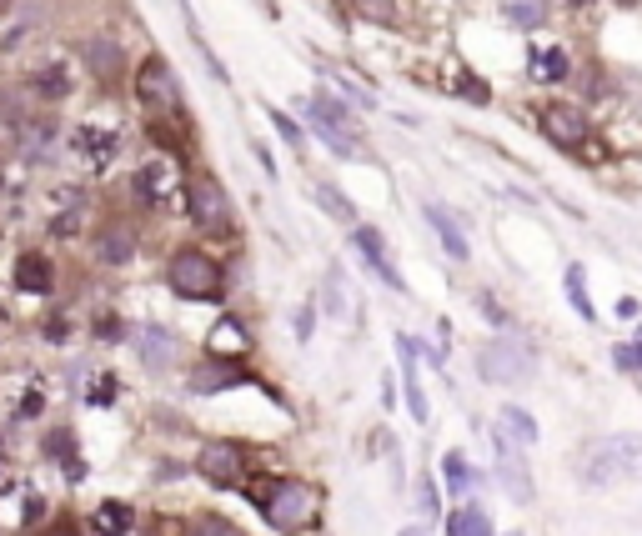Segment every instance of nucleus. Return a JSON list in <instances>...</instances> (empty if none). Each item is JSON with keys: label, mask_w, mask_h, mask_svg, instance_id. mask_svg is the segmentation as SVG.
I'll list each match as a JSON object with an SVG mask.
<instances>
[{"label": "nucleus", "mask_w": 642, "mask_h": 536, "mask_svg": "<svg viewBox=\"0 0 642 536\" xmlns=\"http://www.w3.org/2000/svg\"><path fill=\"white\" fill-rule=\"evenodd\" d=\"M246 496H251V506H256L276 531H301V526H311L316 511H321L316 486L291 481V476H261V481H251Z\"/></svg>", "instance_id": "nucleus-1"}, {"label": "nucleus", "mask_w": 642, "mask_h": 536, "mask_svg": "<svg viewBox=\"0 0 642 536\" xmlns=\"http://www.w3.org/2000/svg\"><path fill=\"white\" fill-rule=\"evenodd\" d=\"M577 476H582L587 486L637 481V476H642V436H637V431L597 436L592 446H582V456H577Z\"/></svg>", "instance_id": "nucleus-2"}, {"label": "nucleus", "mask_w": 642, "mask_h": 536, "mask_svg": "<svg viewBox=\"0 0 642 536\" xmlns=\"http://www.w3.org/2000/svg\"><path fill=\"white\" fill-rule=\"evenodd\" d=\"M166 286L181 296V301H221L226 296V271L211 251L201 246H176L171 261H166Z\"/></svg>", "instance_id": "nucleus-3"}, {"label": "nucleus", "mask_w": 642, "mask_h": 536, "mask_svg": "<svg viewBox=\"0 0 642 536\" xmlns=\"http://www.w3.org/2000/svg\"><path fill=\"white\" fill-rule=\"evenodd\" d=\"M136 101L151 111V121H181L186 126V101H181V81L171 71L166 56H141L136 66Z\"/></svg>", "instance_id": "nucleus-4"}, {"label": "nucleus", "mask_w": 642, "mask_h": 536, "mask_svg": "<svg viewBox=\"0 0 642 536\" xmlns=\"http://www.w3.org/2000/svg\"><path fill=\"white\" fill-rule=\"evenodd\" d=\"M186 216L201 236H231L236 231V211H231V196L226 186L211 176V171H196L186 181Z\"/></svg>", "instance_id": "nucleus-5"}, {"label": "nucleus", "mask_w": 642, "mask_h": 536, "mask_svg": "<svg viewBox=\"0 0 642 536\" xmlns=\"http://www.w3.org/2000/svg\"><path fill=\"white\" fill-rule=\"evenodd\" d=\"M477 371H482V381H492V386H522V381H532L537 356H532L527 341L497 336V341H487V346L477 351Z\"/></svg>", "instance_id": "nucleus-6"}, {"label": "nucleus", "mask_w": 642, "mask_h": 536, "mask_svg": "<svg viewBox=\"0 0 642 536\" xmlns=\"http://www.w3.org/2000/svg\"><path fill=\"white\" fill-rule=\"evenodd\" d=\"M131 186H136V196H141L151 211H166V206H176V201L186 196V181H181V171H176V161H171V156L146 161V166L131 176Z\"/></svg>", "instance_id": "nucleus-7"}, {"label": "nucleus", "mask_w": 642, "mask_h": 536, "mask_svg": "<svg viewBox=\"0 0 642 536\" xmlns=\"http://www.w3.org/2000/svg\"><path fill=\"white\" fill-rule=\"evenodd\" d=\"M542 131H547V141L562 146V151H592V156H597L592 126H587V116H582L577 106H562V101L542 106Z\"/></svg>", "instance_id": "nucleus-8"}, {"label": "nucleus", "mask_w": 642, "mask_h": 536, "mask_svg": "<svg viewBox=\"0 0 642 536\" xmlns=\"http://www.w3.org/2000/svg\"><path fill=\"white\" fill-rule=\"evenodd\" d=\"M196 471L211 481V486H241V476H246V451L236 446V441H201V451H196Z\"/></svg>", "instance_id": "nucleus-9"}, {"label": "nucleus", "mask_w": 642, "mask_h": 536, "mask_svg": "<svg viewBox=\"0 0 642 536\" xmlns=\"http://www.w3.org/2000/svg\"><path fill=\"white\" fill-rule=\"evenodd\" d=\"M497 476H502L512 501H522V506L532 501V476L522 466V441H512L507 431H497Z\"/></svg>", "instance_id": "nucleus-10"}, {"label": "nucleus", "mask_w": 642, "mask_h": 536, "mask_svg": "<svg viewBox=\"0 0 642 536\" xmlns=\"http://www.w3.org/2000/svg\"><path fill=\"white\" fill-rule=\"evenodd\" d=\"M76 156H81L91 171H106V166L121 156V131H111V126H81V131H76Z\"/></svg>", "instance_id": "nucleus-11"}, {"label": "nucleus", "mask_w": 642, "mask_h": 536, "mask_svg": "<svg viewBox=\"0 0 642 536\" xmlns=\"http://www.w3.org/2000/svg\"><path fill=\"white\" fill-rule=\"evenodd\" d=\"M352 241H357L362 261H367V266L392 286V291H407V286H402V276H397V271H392V261H387V241H382V231H377V226H357V231H352Z\"/></svg>", "instance_id": "nucleus-12"}, {"label": "nucleus", "mask_w": 642, "mask_h": 536, "mask_svg": "<svg viewBox=\"0 0 642 536\" xmlns=\"http://www.w3.org/2000/svg\"><path fill=\"white\" fill-rule=\"evenodd\" d=\"M251 381V371L241 366V361H206V366H196V376H191V391L196 396H211V391H226V386H246Z\"/></svg>", "instance_id": "nucleus-13"}, {"label": "nucleus", "mask_w": 642, "mask_h": 536, "mask_svg": "<svg viewBox=\"0 0 642 536\" xmlns=\"http://www.w3.org/2000/svg\"><path fill=\"white\" fill-rule=\"evenodd\" d=\"M51 286H56L51 261H46L41 251H21V256H16V291H26V296H51Z\"/></svg>", "instance_id": "nucleus-14"}, {"label": "nucleus", "mask_w": 642, "mask_h": 536, "mask_svg": "<svg viewBox=\"0 0 642 536\" xmlns=\"http://www.w3.org/2000/svg\"><path fill=\"white\" fill-rule=\"evenodd\" d=\"M397 356H402V391H407V411L412 421H427V396H422V381H417V341L397 336Z\"/></svg>", "instance_id": "nucleus-15"}, {"label": "nucleus", "mask_w": 642, "mask_h": 536, "mask_svg": "<svg viewBox=\"0 0 642 536\" xmlns=\"http://www.w3.org/2000/svg\"><path fill=\"white\" fill-rule=\"evenodd\" d=\"M176 351H181V341H176L166 326H146V331H141V361H146L151 371H166V366L176 361Z\"/></svg>", "instance_id": "nucleus-16"}, {"label": "nucleus", "mask_w": 642, "mask_h": 536, "mask_svg": "<svg viewBox=\"0 0 642 536\" xmlns=\"http://www.w3.org/2000/svg\"><path fill=\"white\" fill-rule=\"evenodd\" d=\"M96 256H101L106 266H126V261L136 256V236H131L121 221H111V226L96 236Z\"/></svg>", "instance_id": "nucleus-17"}, {"label": "nucleus", "mask_w": 642, "mask_h": 536, "mask_svg": "<svg viewBox=\"0 0 642 536\" xmlns=\"http://www.w3.org/2000/svg\"><path fill=\"white\" fill-rule=\"evenodd\" d=\"M131 521H136V511H131L126 501H101L96 516H91V531H96V536H126Z\"/></svg>", "instance_id": "nucleus-18"}, {"label": "nucleus", "mask_w": 642, "mask_h": 536, "mask_svg": "<svg viewBox=\"0 0 642 536\" xmlns=\"http://www.w3.org/2000/svg\"><path fill=\"white\" fill-rule=\"evenodd\" d=\"M427 226L442 236V246H447V256H452V261H467V256H472V251H467V236L457 231V221H452L442 206H427Z\"/></svg>", "instance_id": "nucleus-19"}, {"label": "nucleus", "mask_w": 642, "mask_h": 536, "mask_svg": "<svg viewBox=\"0 0 642 536\" xmlns=\"http://www.w3.org/2000/svg\"><path fill=\"white\" fill-rule=\"evenodd\" d=\"M246 341H251L246 326H241L236 316H221V321L211 326V336H206V351H211V356H221V351H246Z\"/></svg>", "instance_id": "nucleus-20"}, {"label": "nucleus", "mask_w": 642, "mask_h": 536, "mask_svg": "<svg viewBox=\"0 0 642 536\" xmlns=\"http://www.w3.org/2000/svg\"><path fill=\"white\" fill-rule=\"evenodd\" d=\"M527 71H532V81H567V51L542 46V51L527 56Z\"/></svg>", "instance_id": "nucleus-21"}, {"label": "nucleus", "mask_w": 642, "mask_h": 536, "mask_svg": "<svg viewBox=\"0 0 642 536\" xmlns=\"http://www.w3.org/2000/svg\"><path fill=\"white\" fill-rule=\"evenodd\" d=\"M447 536H492V521L482 506H462L447 516Z\"/></svg>", "instance_id": "nucleus-22"}, {"label": "nucleus", "mask_w": 642, "mask_h": 536, "mask_svg": "<svg viewBox=\"0 0 642 536\" xmlns=\"http://www.w3.org/2000/svg\"><path fill=\"white\" fill-rule=\"evenodd\" d=\"M497 431H507V436H512V441H522V446H532V441H537V421H532L522 406H502Z\"/></svg>", "instance_id": "nucleus-23"}, {"label": "nucleus", "mask_w": 642, "mask_h": 536, "mask_svg": "<svg viewBox=\"0 0 642 536\" xmlns=\"http://www.w3.org/2000/svg\"><path fill=\"white\" fill-rule=\"evenodd\" d=\"M36 96H46V101H66V96H71V76H66L61 66L36 71Z\"/></svg>", "instance_id": "nucleus-24"}, {"label": "nucleus", "mask_w": 642, "mask_h": 536, "mask_svg": "<svg viewBox=\"0 0 642 536\" xmlns=\"http://www.w3.org/2000/svg\"><path fill=\"white\" fill-rule=\"evenodd\" d=\"M442 476H447V491H452V496H467V491H472V481H477V476H472V466H467L457 451H447Z\"/></svg>", "instance_id": "nucleus-25"}, {"label": "nucleus", "mask_w": 642, "mask_h": 536, "mask_svg": "<svg viewBox=\"0 0 642 536\" xmlns=\"http://www.w3.org/2000/svg\"><path fill=\"white\" fill-rule=\"evenodd\" d=\"M567 301H572V311H582V321H592V301H587L582 266H567Z\"/></svg>", "instance_id": "nucleus-26"}, {"label": "nucleus", "mask_w": 642, "mask_h": 536, "mask_svg": "<svg viewBox=\"0 0 642 536\" xmlns=\"http://www.w3.org/2000/svg\"><path fill=\"white\" fill-rule=\"evenodd\" d=\"M116 56H121V51H116L111 41H96V46L86 51V66H91L101 81H111V76H116V71H111V61H116Z\"/></svg>", "instance_id": "nucleus-27"}, {"label": "nucleus", "mask_w": 642, "mask_h": 536, "mask_svg": "<svg viewBox=\"0 0 642 536\" xmlns=\"http://www.w3.org/2000/svg\"><path fill=\"white\" fill-rule=\"evenodd\" d=\"M186 536H241V526L226 521V516H196Z\"/></svg>", "instance_id": "nucleus-28"}, {"label": "nucleus", "mask_w": 642, "mask_h": 536, "mask_svg": "<svg viewBox=\"0 0 642 536\" xmlns=\"http://www.w3.org/2000/svg\"><path fill=\"white\" fill-rule=\"evenodd\" d=\"M316 201L327 206V211H332L337 221H352V201H347V196H342L337 186H316Z\"/></svg>", "instance_id": "nucleus-29"}, {"label": "nucleus", "mask_w": 642, "mask_h": 536, "mask_svg": "<svg viewBox=\"0 0 642 536\" xmlns=\"http://www.w3.org/2000/svg\"><path fill=\"white\" fill-rule=\"evenodd\" d=\"M271 126H276V131H281V141H286V146H291V151H301V146H306V136H301V126H296V121H291V116H281V111H276V106H271Z\"/></svg>", "instance_id": "nucleus-30"}, {"label": "nucleus", "mask_w": 642, "mask_h": 536, "mask_svg": "<svg viewBox=\"0 0 642 536\" xmlns=\"http://www.w3.org/2000/svg\"><path fill=\"white\" fill-rule=\"evenodd\" d=\"M612 361H617L622 371H642V341H637V346H622V341H617V346H612Z\"/></svg>", "instance_id": "nucleus-31"}, {"label": "nucleus", "mask_w": 642, "mask_h": 536, "mask_svg": "<svg viewBox=\"0 0 642 536\" xmlns=\"http://www.w3.org/2000/svg\"><path fill=\"white\" fill-rule=\"evenodd\" d=\"M457 96H467V101H477V106H487V86H482L477 76H467V71L457 76Z\"/></svg>", "instance_id": "nucleus-32"}, {"label": "nucleus", "mask_w": 642, "mask_h": 536, "mask_svg": "<svg viewBox=\"0 0 642 536\" xmlns=\"http://www.w3.org/2000/svg\"><path fill=\"white\" fill-rule=\"evenodd\" d=\"M96 336H101V341H121V336H126V321H116V316L106 311V316H96Z\"/></svg>", "instance_id": "nucleus-33"}, {"label": "nucleus", "mask_w": 642, "mask_h": 536, "mask_svg": "<svg viewBox=\"0 0 642 536\" xmlns=\"http://www.w3.org/2000/svg\"><path fill=\"white\" fill-rule=\"evenodd\" d=\"M507 16H512L517 26H537V21H542V11H537V6H507Z\"/></svg>", "instance_id": "nucleus-34"}, {"label": "nucleus", "mask_w": 642, "mask_h": 536, "mask_svg": "<svg viewBox=\"0 0 642 536\" xmlns=\"http://www.w3.org/2000/svg\"><path fill=\"white\" fill-rule=\"evenodd\" d=\"M417 501H422V511H427V516H437V486H432V476H422V491H417Z\"/></svg>", "instance_id": "nucleus-35"}, {"label": "nucleus", "mask_w": 642, "mask_h": 536, "mask_svg": "<svg viewBox=\"0 0 642 536\" xmlns=\"http://www.w3.org/2000/svg\"><path fill=\"white\" fill-rule=\"evenodd\" d=\"M327 311H342V281H337V271L327 281Z\"/></svg>", "instance_id": "nucleus-36"}, {"label": "nucleus", "mask_w": 642, "mask_h": 536, "mask_svg": "<svg viewBox=\"0 0 642 536\" xmlns=\"http://www.w3.org/2000/svg\"><path fill=\"white\" fill-rule=\"evenodd\" d=\"M41 406H46V401H41V396L31 391V396L21 401V411H16V416H21V421H31V416H41Z\"/></svg>", "instance_id": "nucleus-37"}, {"label": "nucleus", "mask_w": 642, "mask_h": 536, "mask_svg": "<svg viewBox=\"0 0 642 536\" xmlns=\"http://www.w3.org/2000/svg\"><path fill=\"white\" fill-rule=\"evenodd\" d=\"M296 336H301V341L311 336V306H301V311H296Z\"/></svg>", "instance_id": "nucleus-38"}, {"label": "nucleus", "mask_w": 642, "mask_h": 536, "mask_svg": "<svg viewBox=\"0 0 642 536\" xmlns=\"http://www.w3.org/2000/svg\"><path fill=\"white\" fill-rule=\"evenodd\" d=\"M256 161L266 166V176H276V161H271V151H266V146H256Z\"/></svg>", "instance_id": "nucleus-39"}, {"label": "nucleus", "mask_w": 642, "mask_h": 536, "mask_svg": "<svg viewBox=\"0 0 642 536\" xmlns=\"http://www.w3.org/2000/svg\"><path fill=\"white\" fill-rule=\"evenodd\" d=\"M402 536H422V531H417V526H407V531H402Z\"/></svg>", "instance_id": "nucleus-40"}, {"label": "nucleus", "mask_w": 642, "mask_h": 536, "mask_svg": "<svg viewBox=\"0 0 642 536\" xmlns=\"http://www.w3.org/2000/svg\"><path fill=\"white\" fill-rule=\"evenodd\" d=\"M637 341H642V326H637Z\"/></svg>", "instance_id": "nucleus-41"}]
</instances>
